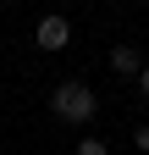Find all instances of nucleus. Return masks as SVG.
<instances>
[{
	"mask_svg": "<svg viewBox=\"0 0 149 155\" xmlns=\"http://www.w3.org/2000/svg\"><path fill=\"white\" fill-rule=\"evenodd\" d=\"M50 111H55V122H72V127H83L88 116H94L100 105H94V89L88 83H55V94H50Z\"/></svg>",
	"mask_w": 149,
	"mask_h": 155,
	"instance_id": "1",
	"label": "nucleus"
},
{
	"mask_svg": "<svg viewBox=\"0 0 149 155\" xmlns=\"http://www.w3.org/2000/svg\"><path fill=\"white\" fill-rule=\"evenodd\" d=\"M33 45H39V50H66L72 45V22H66V17H39Z\"/></svg>",
	"mask_w": 149,
	"mask_h": 155,
	"instance_id": "2",
	"label": "nucleus"
},
{
	"mask_svg": "<svg viewBox=\"0 0 149 155\" xmlns=\"http://www.w3.org/2000/svg\"><path fill=\"white\" fill-rule=\"evenodd\" d=\"M138 67L144 61H138L133 45H116V50H110V72H116V78H138Z\"/></svg>",
	"mask_w": 149,
	"mask_h": 155,
	"instance_id": "3",
	"label": "nucleus"
},
{
	"mask_svg": "<svg viewBox=\"0 0 149 155\" xmlns=\"http://www.w3.org/2000/svg\"><path fill=\"white\" fill-rule=\"evenodd\" d=\"M72 155H110V150H105L100 139H83V144H78V150H72Z\"/></svg>",
	"mask_w": 149,
	"mask_h": 155,
	"instance_id": "4",
	"label": "nucleus"
},
{
	"mask_svg": "<svg viewBox=\"0 0 149 155\" xmlns=\"http://www.w3.org/2000/svg\"><path fill=\"white\" fill-rule=\"evenodd\" d=\"M133 144H138V155H149V122H144V127L133 133Z\"/></svg>",
	"mask_w": 149,
	"mask_h": 155,
	"instance_id": "5",
	"label": "nucleus"
},
{
	"mask_svg": "<svg viewBox=\"0 0 149 155\" xmlns=\"http://www.w3.org/2000/svg\"><path fill=\"white\" fill-rule=\"evenodd\" d=\"M138 89H144V100H149V61L138 67Z\"/></svg>",
	"mask_w": 149,
	"mask_h": 155,
	"instance_id": "6",
	"label": "nucleus"
},
{
	"mask_svg": "<svg viewBox=\"0 0 149 155\" xmlns=\"http://www.w3.org/2000/svg\"><path fill=\"white\" fill-rule=\"evenodd\" d=\"M144 6H149V0H144Z\"/></svg>",
	"mask_w": 149,
	"mask_h": 155,
	"instance_id": "7",
	"label": "nucleus"
}]
</instances>
